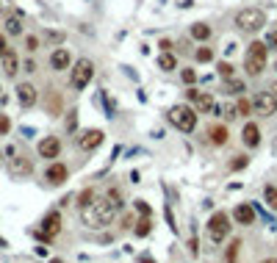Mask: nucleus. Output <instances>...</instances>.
Listing matches in <instances>:
<instances>
[{
  "mask_svg": "<svg viewBox=\"0 0 277 263\" xmlns=\"http://www.w3.org/2000/svg\"><path fill=\"white\" fill-rule=\"evenodd\" d=\"M75 128H78V114L72 111V114H69V119H67V131H75Z\"/></svg>",
  "mask_w": 277,
  "mask_h": 263,
  "instance_id": "obj_34",
  "label": "nucleus"
},
{
  "mask_svg": "<svg viewBox=\"0 0 277 263\" xmlns=\"http://www.w3.org/2000/svg\"><path fill=\"white\" fill-rule=\"evenodd\" d=\"M166 117H169V122H172L180 133H194V128H197V111L183 105V103L172 105Z\"/></svg>",
  "mask_w": 277,
  "mask_h": 263,
  "instance_id": "obj_4",
  "label": "nucleus"
},
{
  "mask_svg": "<svg viewBox=\"0 0 277 263\" xmlns=\"http://www.w3.org/2000/svg\"><path fill=\"white\" fill-rule=\"evenodd\" d=\"M228 89H230V94H241V91H244V83H241V81H233V78H230Z\"/></svg>",
  "mask_w": 277,
  "mask_h": 263,
  "instance_id": "obj_32",
  "label": "nucleus"
},
{
  "mask_svg": "<svg viewBox=\"0 0 277 263\" xmlns=\"http://www.w3.org/2000/svg\"><path fill=\"white\" fill-rule=\"evenodd\" d=\"M188 252H191V255H197V252H200V244H197V235H191V241H188Z\"/></svg>",
  "mask_w": 277,
  "mask_h": 263,
  "instance_id": "obj_37",
  "label": "nucleus"
},
{
  "mask_svg": "<svg viewBox=\"0 0 277 263\" xmlns=\"http://www.w3.org/2000/svg\"><path fill=\"white\" fill-rule=\"evenodd\" d=\"M25 72H36V64L34 61H25Z\"/></svg>",
  "mask_w": 277,
  "mask_h": 263,
  "instance_id": "obj_41",
  "label": "nucleus"
},
{
  "mask_svg": "<svg viewBox=\"0 0 277 263\" xmlns=\"http://www.w3.org/2000/svg\"><path fill=\"white\" fill-rule=\"evenodd\" d=\"M92 78H94V64L89 61V58H78L75 64H72V75H69V86L75 91H83L86 86L92 83Z\"/></svg>",
  "mask_w": 277,
  "mask_h": 263,
  "instance_id": "obj_5",
  "label": "nucleus"
},
{
  "mask_svg": "<svg viewBox=\"0 0 277 263\" xmlns=\"http://www.w3.org/2000/svg\"><path fill=\"white\" fill-rule=\"evenodd\" d=\"M247 164H249V158H247V155H235V158L228 164V169H230V172H241V169H244Z\"/></svg>",
  "mask_w": 277,
  "mask_h": 263,
  "instance_id": "obj_27",
  "label": "nucleus"
},
{
  "mask_svg": "<svg viewBox=\"0 0 277 263\" xmlns=\"http://www.w3.org/2000/svg\"><path fill=\"white\" fill-rule=\"evenodd\" d=\"M0 91H3V89H0ZM0 97H3V94H0Z\"/></svg>",
  "mask_w": 277,
  "mask_h": 263,
  "instance_id": "obj_47",
  "label": "nucleus"
},
{
  "mask_svg": "<svg viewBox=\"0 0 277 263\" xmlns=\"http://www.w3.org/2000/svg\"><path fill=\"white\" fill-rule=\"evenodd\" d=\"M58 230H61V214L58 211H50L45 219H42V241H53V235H58Z\"/></svg>",
  "mask_w": 277,
  "mask_h": 263,
  "instance_id": "obj_8",
  "label": "nucleus"
},
{
  "mask_svg": "<svg viewBox=\"0 0 277 263\" xmlns=\"http://www.w3.org/2000/svg\"><path fill=\"white\" fill-rule=\"evenodd\" d=\"M252 103H255V111L261 114V117H275V114H277V94L272 89L258 91Z\"/></svg>",
  "mask_w": 277,
  "mask_h": 263,
  "instance_id": "obj_7",
  "label": "nucleus"
},
{
  "mask_svg": "<svg viewBox=\"0 0 277 263\" xmlns=\"http://www.w3.org/2000/svg\"><path fill=\"white\" fill-rule=\"evenodd\" d=\"M275 69H277V67H275Z\"/></svg>",
  "mask_w": 277,
  "mask_h": 263,
  "instance_id": "obj_48",
  "label": "nucleus"
},
{
  "mask_svg": "<svg viewBox=\"0 0 277 263\" xmlns=\"http://www.w3.org/2000/svg\"><path fill=\"white\" fill-rule=\"evenodd\" d=\"M263 202H266L272 211H277V186H266V188H263Z\"/></svg>",
  "mask_w": 277,
  "mask_h": 263,
  "instance_id": "obj_26",
  "label": "nucleus"
},
{
  "mask_svg": "<svg viewBox=\"0 0 277 263\" xmlns=\"http://www.w3.org/2000/svg\"><path fill=\"white\" fill-rule=\"evenodd\" d=\"M233 221L235 224H255V208L247 205V202H241V205H235L233 208Z\"/></svg>",
  "mask_w": 277,
  "mask_h": 263,
  "instance_id": "obj_17",
  "label": "nucleus"
},
{
  "mask_svg": "<svg viewBox=\"0 0 277 263\" xmlns=\"http://www.w3.org/2000/svg\"><path fill=\"white\" fill-rule=\"evenodd\" d=\"M36 150H39V155L42 158H58V155H61V141H58V138L55 136H45L39 141V147H36Z\"/></svg>",
  "mask_w": 277,
  "mask_h": 263,
  "instance_id": "obj_11",
  "label": "nucleus"
},
{
  "mask_svg": "<svg viewBox=\"0 0 277 263\" xmlns=\"http://www.w3.org/2000/svg\"><path fill=\"white\" fill-rule=\"evenodd\" d=\"M3 247H6V241H3V238H0V249H3Z\"/></svg>",
  "mask_w": 277,
  "mask_h": 263,
  "instance_id": "obj_46",
  "label": "nucleus"
},
{
  "mask_svg": "<svg viewBox=\"0 0 277 263\" xmlns=\"http://www.w3.org/2000/svg\"><path fill=\"white\" fill-rule=\"evenodd\" d=\"M141 263H155V261H152V258H141Z\"/></svg>",
  "mask_w": 277,
  "mask_h": 263,
  "instance_id": "obj_44",
  "label": "nucleus"
},
{
  "mask_svg": "<svg viewBox=\"0 0 277 263\" xmlns=\"http://www.w3.org/2000/svg\"><path fill=\"white\" fill-rule=\"evenodd\" d=\"M194 81H197V72H194V69H183V83L194 86Z\"/></svg>",
  "mask_w": 277,
  "mask_h": 263,
  "instance_id": "obj_33",
  "label": "nucleus"
},
{
  "mask_svg": "<svg viewBox=\"0 0 277 263\" xmlns=\"http://www.w3.org/2000/svg\"><path fill=\"white\" fill-rule=\"evenodd\" d=\"M194 58H197V61L200 64H211L214 61V50L208 47L205 42H202V47H197V53H194Z\"/></svg>",
  "mask_w": 277,
  "mask_h": 263,
  "instance_id": "obj_25",
  "label": "nucleus"
},
{
  "mask_svg": "<svg viewBox=\"0 0 277 263\" xmlns=\"http://www.w3.org/2000/svg\"><path fill=\"white\" fill-rule=\"evenodd\" d=\"M272 91H275V94H277V81H275V83H272Z\"/></svg>",
  "mask_w": 277,
  "mask_h": 263,
  "instance_id": "obj_45",
  "label": "nucleus"
},
{
  "mask_svg": "<svg viewBox=\"0 0 277 263\" xmlns=\"http://www.w3.org/2000/svg\"><path fill=\"white\" fill-rule=\"evenodd\" d=\"M238 249H241V241H233L228 247V252H225V261L228 263H235V258H238Z\"/></svg>",
  "mask_w": 277,
  "mask_h": 263,
  "instance_id": "obj_30",
  "label": "nucleus"
},
{
  "mask_svg": "<svg viewBox=\"0 0 277 263\" xmlns=\"http://www.w3.org/2000/svg\"><path fill=\"white\" fill-rule=\"evenodd\" d=\"M94 200H97V197H94V188H86V191L78 194V205H81V208H86L89 202H94Z\"/></svg>",
  "mask_w": 277,
  "mask_h": 263,
  "instance_id": "obj_28",
  "label": "nucleus"
},
{
  "mask_svg": "<svg viewBox=\"0 0 277 263\" xmlns=\"http://www.w3.org/2000/svg\"><path fill=\"white\" fill-rule=\"evenodd\" d=\"M186 97H188V100H194V105H197V114H208V111H214V97L208 94V91H197L194 86H188Z\"/></svg>",
  "mask_w": 277,
  "mask_h": 263,
  "instance_id": "obj_10",
  "label": "nucleus"
},
{
  "mask_svg": "<svg viewBox=\"0 0 277 263\" xmlns=\"http://www.w3.org/2000/svg\"><path fill=\"white\" fill-rule=\"evenodd\" d=\"M8 128H11V122H8V117H0V136H6Z\"/></svg>",
  "mask_w": 277,
  "mask_h": 263,
  "instance_id": "obj_35",
  "label": "nucleus"
},
{
  "mask_svg": "<svg viewBox=\"0 0 277 263\" xmlns=\"http://www.w3.org/2000/svg\"><path fill=\"white\" fill-rule=\"evenodd\" d=\"M67 177H69V169L64 164H58V161H53V164L47 166V172H45V180H47L50 186H61Z\"/></svg>",
  "mask_w": 277,
  "mask_h": 263,
  "instance_id": "obj_14",
  "label": "nucleus"
},
{
  "mask_svg": "<svg viewBox=\"0 0 277 263\" xmlns=\"http://www.w3.org/2000/svg\"><path fill=\"white\" fill-rule=\"evenodd\" d=\"M261 263H277V258H263Z\"/></svg>",
  "mask_w": 277,
  "mask_h": 263,
  "instance_id": "obj_43",
  "label": "nucleus"
},
{
  "mask_svg": "<svg viewBox=\"0 0 277 263\" xmlns=\"http://www.w3.org/2000/svg\"><path fill=\"white\" fill-rule=\"evenodd\" d=\"M8 172H11L14 177H22V175L34 172V164H31V158H25V155H11V161H8Z\"/></svg>",
  "mask_w": 277,
  "mask_h": 263,
  "instance_id": "obj_15",
  "label": "nucleus"
},
{
  "mask_svg": "<svg viewBox=\"0 0 277 263\" xmlns=\"http://www.w3.org/2000/svg\"><path fill=\"white\" fill-rule=\"evenodd\" d=\"M230 219H233V216H228L225 211H216V214H211L205 230H208V238H211L214 244H222L225 238H228V233H230Z\"/></svg>",
  "mask_w": 277,
  "mask_h": 263,
  "instance_id": "obj_6",
  "label": "nucleus"
},
{
  "mask_svg": "<svg viewBox=\"0 0 277 263\" xmlns=\"http://www.w3.org/2000/svg\"><path fill=\"white\" fill-rule=\"evenodd\" d=\"M50 67H53L55 72L72 67V55H69V50L67 47H55L53 53H50Z\"/></svg>",
  "mask_w": 277,
  "mask_h": 263,
  "instance_id": "obj_16",
  "label": "nucleus"
},
{
  "mask_svg": "<svg viewBox=\"0 0 277 263\" xmlns=\"http://www.w3.org/2000/svg\"><path fill=\"white\" fill-rule=\"evenodd\" d=\"M117 211H119L117 202L111 200V197H103V200H94L86 208H81V219L89 230H103L117 219Z\"/></svg>",
  "mask_w": 277,
  "mask_h": 263,
  "instance_id": "obj_1",
  "label": "nucleus"
},
{
  "mask_svg": "<svg viewBox=\"0 0 277 263\" xmlns=\"http://www.w3.org/2000/svg\"><path fill=\"white\" fill-rule=\"evenodd\" d=\"M211 34H214V28L208 25V22H191V28H188V36L194 42H208Z\"/></svg>",
  "mask_w": 277,
  "mask_h": 263,
  "instance_id": "obj_18",
  "label": "nucleus"
},
{
  "mask_svg": "<svg viewBox=\"0 0 277 263\" xmlns=\"http://www.w3.org/2000/svg\"><path fill=\"white\" fill-rule=\"evenodd\" d=\"M47 39L50 42H64V34H58V31H47Z\"/></svg>",
  "mask_w": 277,
  "mask_h": 263,
  "instance_id": "obj_39",
  "label": "nucleus"
},
{
  "mask_svg": "<svg viewBox=\"0 0 277 263\" xmlns=\"http://www.w3.org/2000/svg\"><path fill=\"white\" fill-rule=\"evenodd\" d=\"M6 34L8 36H20L22 34V17L20 14H11V17L6 20Z\"/></svg>",
  "mask_w": 277,
  "mask_h": 263,
  "instance_id": "obj_22",
  "label": "nucleus"
},
{
  "mask_svg": "<svg viewBox=\"0 0 277 263\" xmlns=\"http://www.w3.org/2000/svg\"><path fill=\"white\" fill-rule=\"evenodd\" d=\"M266 61H269V50L263 42H249L247 53H244V69H247L249 78H258L266 69Z\"/></svg>",
  "mask_w": 277,
  "mask_h": 263,
  "instance_id": "obj_2",
  "label": "nucleus"
},
{
  "mask_svg": "<svg viewBox=\"0 0 277 263\" xmlns=\"http://www.w3.org/2000/svg\"><path fill=\"white\" fill-rule=\"evenodd\" d=\"M269 44H275V47H277V34H272V36H269Z\"/></svg>",
  "mask_w": 277,
  "mask_h": 263,
  "instance_id": "obj_42",
  "label": "nucleus"
},
{
  "mask_svg": "<svg viewBox=\"0 0 277 263\" xmlns=\"http://www.w3.org/2000/svg\"><path fill=\"white\" fill-rule=\"evenodd\" d=\"M150 230H152V221H150V216H141V219L136 221V227H133V233H136L138 238H144V235H150Z\"/></svg>",
  "mask_w": 277,
  "mask_h": 263,
  "instance_id": "obj_24",
  "label": "nucleus"
},
{
  "mask_svg": "<svg viewBox=\"0 0 277 263\" xmlns=\"http://www.w3.org/2000/svg\"><path fill=\"white\" fill-rule=\"evenodd\" d=\"M241 144L247 147V150H255V147L261 144V128H258L255 122H247L241 128Z\"/></svg>",
  "mask_w": 277,
  "mask_h": 263,
  "instance_id": "obj_13",
  "label": "nucleus"
},
{
  "mask_svg": "<svg viewBox=\"0 0 277 263\" xmlns=\"http://www.w3.org/2000/svg\"><path fill=\"white\" fill-rule=\"evenodd\" d=\"M17 100H20L22 108H34L36 100H39L34 83H20V86H17Z\"/></svg>",
  "mask_w": 277,
  "mask_h": 263,
  "instance_id": "obj_12",
  "label": "nucleus"
},
{
  "mask_svg": "<svg viewBox=\"0 0 277 263\" xmlns=\"http://www.w3.org/2000/svg\"><path fill=\"white\" fill-rule=\"evenodd\" d=\"M25 50L28 53H36L39 50V36H25Z\"/></svg>",
  "mask_w": 277,
  "mask_h": 263,
  "instance_id": "obj_31",
  "label": "nucleus"
},
{
  "mask_svg": "<svg viewBox=\"0 0 277 263\" xmlns=\"http://www.w3.org/2000/svg\"><path fill=\"white\" fill-rule=\"evenodd\" d=\"M0 64H3V72H6V78H14L17 72H20V58H17L11 50H8L3 58H0Z\"/></svg>",
  "mask_w": 277,
  "mask_h": 263,
  "instance_id": "obj_20",
  "label": "nucleus"
},
{
  "mask_svg": "<svg viewBox=\"0 0 277 263\" xmlns=\"http://www.w3.org/2000/svg\"><path fill=\"white\" fill-rule=\"evenodd\" d=\"M235 111H238V117H249V114L255 111V103H252L249 97H238V103H235Z\"/></svg>",
  "mask_w": 277,
  "mask_h": 263,
  "instance_id": "obj_23",
  "label": "nucleus"
},
{
  "mask_svg": "<svg viewBox=\"0 0 277 263\" xmlns=\"http://www.w3.org/2000/svg\"><path fill=\"white\" fill-rule=\"evenodd\" d=\"M136 211H138L141 216H150V205H147V202H141V200L136 202Z\"/></svg>",
  "mask_w": 277,
  "mask_h": 263,
  "instance_id": "obj_36",
  "label": "nucleus"
},
{
  "mask_svg": "<svg viewBox=\"0 0 277 263\" xmlns=\"http://www.w3.org/2000/svg\"><path fill=\"white\" fill-rule=\"evenodd\" d=\"M235 25H238V31H244V34H258V31L266 25V14L258 6H247L235 14Z\"/></svg>",
  "mask_w": 277,
  "mask_h": 263,
  "instance_id": "obj_3",
  "label": "nucleus"
},
{
  "mask_svg": "<svg viewBox=\"0 0 277 263\" xmlns=\"http://www.w3.org/2000/svg\"><path fill=\"white\" fill-rule=\"evenodd\" d=\"M158 67L164 69V72H172V69H178V58L172 55V50H166V53H158Z\"/></svg>",
  "mask_w": 277,
  "mask_h": 263,
  "instance_id": "obj_21",
  "label": "nucleus"
},
{
  "mask_svg": "<svg viewBox=\"0 0 277 263\" xmlns=\"http://www.w3.org/2000/svg\"><path fill=\"white\" fill-rule=\"evenodd\" d=\"M216 72H219L222 78H228V81H230L235 69H233V64H230V61H219V64H216Z\"/></svg>",
  "mask_w": 277,
  "mask_h": 263,
  "instance_id": "obj_29",
  "label": "nucleus"
},
{
  "mask_svg": "<svg viewBox=\"0 0 277 263\" xmlns=\"http://www.w3.org/2000/svg\"><path fill=\"white\" fill-rule=\"evenodd\" d=\"M103 138H105L103 131L92 128V131H83L81 136H78V147H81L83 152H92V150H97V147L103 144Z\"/></svg>",
  "mask_w": 277,
  "mask_h": 263,
  "instance_id": "obj_9",
  "label": "nucleus"
},
{
  "mask_svg": "<svg viewBox=\"0 0 277 263\" xmlns=\"http://www.w3.org/2000/svg\"><path fill=\"white\" fill-rule=\"evenodd\" d=\"M6 53H8V42H6V36L0 34V58H3Z\"/></svg>",
  "mask_w": 277,
  "mask_h": 263,
  "instance_id": "obj_38",
  "label": "nucleus"
},
{
  "mask_svg": "<svg viewBox=\"0 0 277 263\" xmlns=\"http://www.w3.org/2000/svg\"><path fill=\"white\" fill-rule=\"evenodd\" d=\"M208 138H211V144L222 147V144H228V138H230V131L225 128V125H214L211 131H208Z\"/></svg>",
  "mask_w": 277,
  "mask_h": 263,
  "instance_id": "obj_19",
  "label": "nucleus"
},
{
  "mask_svg": "<svg viewBox=\"0 0 277 263\" xmlns=\"http://www.w3.org/2000/svg\"><path fill=\"white\" fill-rule=\"evenodd\" d=\"M161 53H166V50H172V39H161Z\"/></svg>",
  "mask_w": 277,
  "mask_h": 263,
  "instance_id": "obj_40",
  "label": "nucleus"
}]
</instances>
